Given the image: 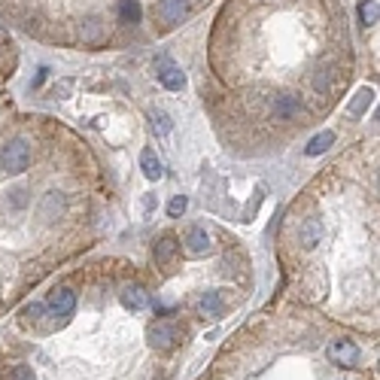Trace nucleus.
Wrapping results in <instances>:
<instances>
[{"mask_svg":"<svg viewBox=\"0 0 380 380\" xmlns=\"http://www.w3.org/2000/svg\"><path fill=\"white\" fill-rule=\"evenodd\" d=\"M0 162H3V167L10 174H24L31 165V146L24 137H15L3 146V152H0Z\"/></svg>","mask_w":380,"mask_h":380,"instance_id":"obj_1","label":"nucleus"},{"mask_svg":"<svg viewBox=\"0 0 380 380\" xmlns=\"http://www.w3.org/2000/svg\"><path fill=\"white\" fill-rule=\"evenodd\" d=\"M146 341H149L152 350L167 353V350L176 347V341H180V328H176L174 323H155V326H149Z\"/></svg>","mask_w":380,"mask_h":380,"instance_id":"obj_2","label":"nucleus"},{"mask_svg":"<svg viewBox=\"0 0 380 380\" xmlns=\"http://www.w3.org/2000/svg\"><path fill=\"white\" fill-rule=\"evenodd\" d=\"M326 356L332 359V365H337V368H353L359 362V347H356V341H350V337H341V341L328 344Z\"/></svg>","mask_w":380,"mask_h":380,"instance_id":"obj_3","label":"nucleus"},{"mask_svg":"<svg viewBox=\"0 0 380 380\" xmlns=\"http://www.w3.org/2000/svg\"><path fill=\"white\" fill-rule=\"evenodd\" d=\"M155 76L167 91H183L185 89V73L180 70V64H174L171 58H165V55L155 61Z\"/></svg>","mask_w":380,"mask_h":380,"instance_id":"obj_4","label":"nucleus"},{"mask_svg":"<svg viewBox=\"0 0 380 380\" xmlns=\"http://www.w3.org/2000/svg\"><path fill=\"white\" fill-rule=\"evenodd\" d=\"M323 234H326V228H323V219H317V216H310V219H304L301 228H298V243H301V250H317L319 247V241H323Z\"/></svg>","mask_w":380,"mask_h":380,"instance_id":"obj_5","label":"nucleus"},{"mask_svg":"<svg viewBox=\"0 0 380 380\" xmlns=\"http://www.w3.org/2000/svg\"><path fill=\"white\" fill-rule=\"evenodd\" d=\"M73 307H76V295H73L70 289H58V292L49 295V301H46V310H49V314H52V317H61V319L70 317Z\"/></svg>","mask_w":380,"mask_h":380,"instance_id":"obj_6","label":"nucleus"},{"mask_svg":"<svg viewBox=\"0 0 380 380\" xmlns=\"http://www.w3.org/2000/svg\"><path fill=\"white\" fill-rule=\"evenodd\" d=\"M189 15V0H158V19L165 24H180Z\"/></svg>","mask_w":380,"mask_h":380,"instance_id":"obj_7","label":"nucleus"},{"mask_svg":"<svg viewBox=\"0 0 380 380\" xmlns=\"http://www.w3.org/2000/svg\"><path fill=\"white\" fill-rule=\"evenodd\" d=\"M119 301H122V307L125 310H134V314H140V310H146L149 307V292L143 289V286H125L122 295H119Z\"/></svg>","mask_w":380,"mask_h":380,"instance_id":"obj_8","label":"nucleus"},{"mask_svg":"<svg viewBox=\"0 0 380 380\" xmlns=\"http://www.w3.org/2000/svg\"><path fill=\"white\" fill-rule=\"evenodd\" d=\"M222 310H225V304H222V295L219 292H204L198 298V314H201V319H219L222 317Z\"/></svg>","mask_w":380,"mask_h":380,"instance_id":"obj_9","label":"nucleus"},{"mask_svg":"<svg viewBox=\"0 0 380 380\" xmlns=\"http://www.w3.org/2000/svg\"><path fill=\"white\" fill-rule=\"evenodd\" d=\"M210 234L204 231L201 225H195V228H189V234H185V252L189 256H204V252H210Z\"/></svg>","mask_w":380,"mask_h":380,"instance_id":"obj_10","label":"nucleus"},{"mask_svg":"<svg viewBox=\"0 0 380 380\" xmlns=\"http://www.w3.org/2000/svg\"><path fill=\"white\" fill-rule=\"evenodd\" d=\"M176 250H180V243H176L174 234H162L155 241V247H152V259H155V265H167L176 256Z\"/></svg>","mask_w":380,"mask_h":380,"instance_id":"obj_11","label":"nucleus"},{"mask_svg":"<svg viewBox=\"0 0 380 380\" xmlns=\"http://www.w3.org/2000/svg\"><path fill=\"white\" fill-rule=\"evenodd\" d=\"M298 98L295 95H280V98H274V104H271V113H274V119L277 122H283V119H292L295 113H298Z\"/></svg>","mask_w":380,"mask_h":380,"instance_id":"obj_12","label":"nucleus"},{"mask_svg":"<svg viewBox=\"0 0 380 380\" xmlns=\"http://www.w3.org/2000/svg\"><path fill=\"white\" fill-rule=\"evenodd\" d=\"M140 171L149 176V180H162L165 167H162V158L155 155V149H143L140 152Z\"/></svg>","mask_w":380,"mask_h":380,"instance_id":"obj_13","label":"nucleus"},{"mask_svg":"<svg viewBox=\"0 0 380 380\" xmlns=\"http://www.w3.org/2000/svg\"><path fill=\"white\" fill-rule=\"evenodd\" d=\"M335 143V134L332 131H319L317 137H310L307 140V146H304V155H310V158H317V155H323V152L328 149Z\"/></svg>","mask_w":380,"mask_h":380,"instance_id":"obj_14","label":"nucleus"},{"mask_svg":"<svg viewBox=\"0 0 380 380\" xmlns=\"http://www.w3.org/2000/svg\"><path fill=\"white\" fill-rule=\"evenodd\" d=\"M119 19L125 24H137L143 19V10H140V0H122L119 3Z\"/></svg>","mask_w":380,"mask_h":380,"instance_id":"obj_15","label":"nucleus"},{"mask_svg":"<svg viewBox=\"0 0 380 380\" xmlns=\"http://www.w3.org/2000/svg\"><path fill=\"white\" fill-rule=\"evenodd\" d=\"M149 122H152V128H155V134H171L174 131V119L165 113V109H149Z\"/></svg>","mask_w":380,"mask_h":380,"instance_id":"obj_16","label":"nucleus"},{"mask_svg":"<svg viewBox=\"0 0 380 380\" xmlns=\"http://www.w3.org/2000/svg\"><path fill=\"white\" fill-rule=\"evenodd\" d=\"M377 0H362L359 3V22H362V28H371V24H377Z\"/></svg>","mask_w":380,"mask_h":380,"instance_id":"obj_17","label":"nucleus"},{"mask_svg":"<svg viewBox=\"0 0 380 380\" xmlns=\"http://www.w3.org/2000/svg\"><path fill=\"white\" fill-rule=\"evenodd\" d=\"M371 100H374V91H371V89H362L359 95H356V100H353V107H350V116H356V119H359V116L368 109Z\"/></svg>","mask_w":380,"mask_h":380,"instance_id":"obj_18","label":"nucleus"},{"mask_svg":"<svg viewBox=\"0 0 380 380\" xmlns=\"http://www.w3.org/2000/svg\"><path fill=\"white\" fill-rule=\"evenodd\" d=\"M185 210H189V198H185V195H174L171 201H167V216H171V219H180Z\"/></svg>","mask_w":380,"mask_h":380,"instance_id":"obj_19","label":"nucleus"},{"mask_svg":"<svg viewBox=\"0 0 380 380\" xmlns=\"http://www.w3.org/2000/svg\"><path fill=\"white\" fill-rule=\"evenodd\" d=\"M328 86H332V67H319V70L314 73V89L319 91V95H326Z\"/></svg>","mask_w":380,"mask_h":380,"instance_id":"obj_20","label":"nucleus"},{"mask_svg":"<svg viewBox=\"0 0 380 380\" xmlns=\"http://www.w3.org/2000/svg\"><path fill=\"white\" fill-rule=\"evenodd\" d=\"M6 380H37V377H33L31 365H13L10 371H6Z\"/></svg>","mask_w":380,"mask_h":380,"instance_id":"obj_21","label":"nucleus"},{"mask_svg":"<svg viewBox=\"0 0 380 380\" xmlns=\"http://www.w3.org/2000/svg\"><path fill=\"white\" fill-rule=\"evenodd\" d=\"M98 37H100V22L98 19L86 22V28H82V40H86V43H95Z\"/></svg>","mask_w":380,"mask_h":380,"instance_id":"obj_22","label":"nucleus"},{"mask_svg":"<svg viewBox=\"0 0 380 380\" xmlns=\"http://www.w3.org/2000/svg\"><path fill=\"white\" fill-rule=\"evenodd\" d=\"M46 314V304L43 301H33V304H28V307H24V317H33V319H37V317H43Z\"/></svg>","mask_w":380,"mask_h":380,"instance_id":"obj_23","label":"nucleus"},{"mask_svg":"<svg viewBox=\"0 0 380 380\" xmlns=\"http://www.w3.org/2000/svg\"><path fill=\"white\" fill-rule=\"evenodd\" d=\"M46 76H49V67H40L37 76H33V82H31V89H40L46 82Z\"/></svg>","mask_w":380,"mask_h":380,"instance_id":"obj_24","label":"nucleus"},{"mask_svg":"<svg viewBox=\"0 0 380 380\" xmlns=\"http://www.w3.org/2000/svg\"><path fill=\"white\" fill-rule=\"evenodd\" d=\"M155 314L167 317V314H174V307H167V304H155Z\"/></svg>","mask_w":380,"mask_h":380,"instance_id":"obj_25","label":"nucleus"},{"mask_svg":"<svg viewBox=\"0 0 380 380\" xmlns=\"http://www.w3.org/2000/svg\"><path fill=\"white\" fill-rule=\"evenodd\" d=\"M152 207H155V198H146V201H143V210H146V213H152Z\"/></svg>","mask_w":380,"mask_h":380,"instance_id":"obj_26","label":"nucleus"}]
</instances>
